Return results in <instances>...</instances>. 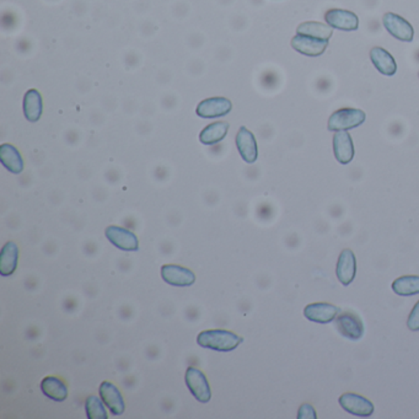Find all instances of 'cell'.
I'll return each mask as SVG.
<instances>
[{
    "label": "cell",
    "instance_id": "26",
    "mask_svg": "<svg viewBox=\"0 0 419 419\" xmlns=\"http://www.w3.org/2000/svg\"><path fill=\"white\" fill-rule=\"evenodd\" d=\"M407 327H409V331H419V300L416 303V305L413 306V309L409 314Z\"/></svg>",
    "mask_w": 419,
    "mask_h": 419
},
{
    "label": "cell",
    "instance_id": "22",
    "mask_svg": "<svg viewBox=\"0 0 419 419\" xmlns=\"http://www.w3.org/2000/svg\"><path fill=\"white\" fill-rule=\"evenodd\" d=\"M24 114L27 121L37 122L41 119L42 96L36 89H30L24 98Z\"/></svg>",
    "mask_w": 419,
    "mask_h": 419
},
{
    "label": "cell",
    "instance_id": "21",
    "mask_svg": "<svg viewBox=\"0 0 419 419\" xmlns=\"http://www.w3.org/2000/svg\"><path fill=\"white\" fill-rule=\"evenodd\" d=\"M296 32L298 35H305V36L330 41V38L333 35V27L330 26L328 24H322L317 21H305L298 26Z\"/></svg>",
    "mask_w": 419,
    "mask_h": 419
},
{
    "label": "cell",
    "instance_id": "20",
    "mask_svg": "<svg viewBox=\"0 0 419 419\" xmlns=\"http://www.w3.org/2000/svg\"><path fill=\"white\" fill-rule=\"evenodd\" d=\"M41 391L46 397L54 402H63L68 397V388L61 379L46 376L42 380Z\"/></svg>",
    "mask_w": 419,
    "mask_h": 419
},
{
    "label": "cell",
    "instance_id": "17",
    "mask_svg": "<svg viewBox=\"0 0 419 419\" xmlns=\"http://www.w3.org/2000/svg\"><path fill=\"white\" fill-rule=\"evenodd\" d=\"M370 61L373 62L374 67L383 75L393 77L397 72V63L395 58L381 47H374L370 51Z\"/></svg>",
    "mask_w": 419,
    "mask_h": 419
},
{
    "label": "cell",
    "instance_id": "12",
    "mask_svg": "<svg viewBox=\"0 0 419 419\" xmlns=\"http://www.w3.org/2000/svg\"><path fill=\"white\" fill-rule=\"evenodd\" d=\"M327 46H328L327 40H320L315 37L296 35L291 38V47L295 51L307 57L321 56L326 51Z\"/></svg>",
    "mask_w": 419,
    "mask_h": 419
},
{
    "label": "cell",
    "instance_id": "3",
    "mask_svg": "<svg viewBox=\"0 0 419 419\" xmlns=\"http://www.w3.org/2000/svg\"><path fill=\"white\" fill-rule=\"evenodd\" d=\"M185 381L186 386L192 393V396L201 404H208L212 399L211 386L208 383L206 375L195 367H187L185 374Z\"/></svg>",
    "mask_w": 419,
    "mask_h": 419
},
{
    "label": "cell",
    "instance_id": "28",
    "mask_svg": "<svg viewBox=\"0 0 419 419\" xmlns=\"http://www.w3.org/2000/svg\"><path fill=\"white\" fill-rule=\"evenodd\" d=\"M418 77H419V73H418Z\"/></svg>",
    "mask_w": 419,
    "mask_h": 419
},
{
    "label": "cell",
    "instance_id": "25",
    "mask_svg": "<svg viewBox=\"0 0 419 419\" xmlns=\"http://www.w3.org/2000/svg\"><path fill=\"white\" fill-rule=\"evenodd\" d=\"M85 411L89 419H107V412L105 409V404L101 397L98 396H89L85 402Z\"/></svg>",
    "mask_w": 419,
    "mask_h": 419
},
{
    "label": "cell",
    "instance_id": "14",
    "mask_svg": "<svg viewBox=\"0 0 419 419\" xmlns=\"http://www.w3.org/2000/svg\"><path fill=\"white\" fill-rule=\"evenodd\" d=\"M325 20L330 26L342 31H356L359 27V17L353 11L331 9L325 14Z\"/></svg>",
    "mask_w": 419,
    "mask_h": 419
},
{
    "label": "cell",
    "instance_id": "8",
    "mask_svg": "<svg viewBox=\"0 0 419 419\" xmlns=\"http://www.w3.org/2000/svg\"><path fill=\"white\" fill-rule=\"evenodd\" d=\"M161 277L172 287H191L196 282V275L191 269L178 264H164L161 267Z\"/></svg>",
    "mask_w": 419,
    "mask_h": 419
},
{
    "label": "cell",
    "instance_id": "19",
    "mask_svg": "<svg viewBox=\"0 0 419 419\" xmlns=\"http://www.w3.org/2000/svg\"><path fill=\"white\" fill-rule=\"evenodd\" d=\"M0 161L6 170L11 174H21L24 171V160L19 151L14 145L1 144L0 146Z\"/></svg>",
    "mask_w": 419,
    "mask_h": 419
},
{
    "label": "cell",
    "instance_id": "4",
    "mask_svg": "<svg viewBox=\"0 0 419 419\" xmlns=\"http://www.w3.org/2000/svg\"><path fill=\"white\" fill-rule=\"evenodd\" d=\"M335 326L342 336L351 341H359L364 335L362 319L351 310L340 312L335 319Z\"/></svg>",
    "mask_w": 419,
    "mask_h": 419
},
{
    "label": "cell",
    "instance_id": "11",
    "mask_svg": "<svg viewBox=\"0 0 419 419\" xmlns=\"http://www.w3.org/2000/svg\"><path fill=\"white\" fill-rule=\"evenodd\" d=\"M98 395L102 399L105 406L114 416H121V414L125 413V399L116 385L109 381H104L100 385Z\"/></svg>",
    "mask_w": 419,
    "mask_h": 419
},
{
    "label": "cell",
    "instance_id": "18",
    "mask_svg": "<svg viewBox=\"0 0 419 419\" xmlns=\"http://www.w3.org/2000/svg\"><path fill=\"white\" fill-rule=\"evenodd\" d=\"M19 261V247L14 241H8L0 252V275L9 277L15 272Z\"/></svg>",
    "mask_w": 419,
    "mask_h": 419
},
{
    "label": "cell",
    "instance_id": "24",
    "mask_svg": "<svg viewBox=\"0 0 419 419\" xmlns=\"http://www.w3.org/2000/svg\"><path fill=\"white\" fill-rule=\"evenodd\" d=\"M393 293L399 296H413L419 294V275H402L393 282Z\"/></svg>",
    "mask_w": 419,
    "mask_h": 419
},
{
    "label": "cell",
    "instance_id": "15",
    "mask_svg": "<svg viewBox=\"0 0 419 419\" xmlns=\"http://www.w3.org/2000/svg\"><path fill=\"white\" fill-rule=\"evenodd\" d=\"M236 146L243 160L247 164H254L259 158V148L254 133L246 127H241L236 135Z\"/></svg>",
    "mask_w": 419,
    "mask_h": 419
},
{
    "label": "cell",
    "instance_id": "23",
    "mask_svg": "<svg viewBox=\"0 0 419 419\" xmlns=\"http://www.w3.org/2000/svg\"><path fill=\"white\" fill-rule=\"evenodd\" d=\"M229 132L228 122H214L207 125L199 135V140L204 145H214L220 143Z\"/></svg>",
    "mask_w": 419,
    "mask_h": 419
},
{
    "label": "cell",
    "instance_id": "1",
    "mask_svg": "<svg viewBox=\"0 0 419 419\" xmlns=\"http://www.w3.org/2000/svg\"><path fill=\"white\" fill-rule=\"evenodd\" d=\"M243 342V337L227 330H207L197 336L198 346L217 352H233Z\"/></svg>",
    "mask_w": 419,
    "mask_h": 419
},
{
    "label": "cell",
    "instance_id": "10",
    "mask_svg": "<svg viewBox=\"0 0 419 419\" xmlns=\"http://www.w3.org/2000/svg\"><path fill=\"white\" fill-rule=\"evenodd\" d=\"M340 312V307L330 303H312L306 305L304 309V316L309 321L321 325L335 321Z\"/></svg>",
    "mask_w": 419,
    "mask_h": 419
},
{
    "label": "cell",
    "instance_id": "7",
    "mask_svg": "<svg viewBox=\"0 0 419 419\" xmlns=\"http://www.w3.org/2000/svg\"><path fill=\"white\" fill-rule=\"evenodd\" d=\"M383 24L388 33L399 41H413V26L402 16L393 14V13H386L383 16Z\"/></svg>",
    "mask_w": 419,
    "mask_h": 419
},
{
    "label": "cell",
    "instance_id": "9",
    "mask_svg": "<svg viewBox=\"0 0 419 419\" xmlns=\"http://www.w3.org/2000/svg\"><path fill=\"white\" fill-rule=\"evenodd\" d=\"M233 104L227 98H206L197 106L196 114L201 119L223 117L231 111Z\"/></svg>",
    "mask_w": 419,
    "mask_h": 419
},
{
    "label": "cell",
    "instance_id": "5",
    "mask_svg": "<svg viewBox=\"0 0 419 419\" xmlns=\"http://www.w3.org/2000/svg\"><path fill=\"white\" fill-rule=\"evenodd\" d=\"M340 406L348 413L367 418L374 413V404L370 399L356 393H346L342 395Z\"/></svg>",
    "mask_w": 419,
    "mask_h": 419
},
{
    "label": "cell",
    "instance_id": "16",
    "mask_svg": "<svg viewBox=\"0 0 419 419\" xmlns=\"http://www.w3.org/2000/svg\"><path fill=\"white\" fill-rule=\"evenodd\" d=\"M333 154L342 165H347L354 158V145L352 137L347 130L335 132L333 135Z\"/></svg>",
    "mask_w": 419,
    "mask_h": 419
},
{
    "label": "cell",
    "instance_id": "27",
    "mask_svg": "<svg viewBox=\"0 0 419 419\" xmlns=\"http://www.w3.org/2000/svg\"><path fill=\"white\" fill-rule=\"evenodd\" d=\"M298 419H317V413L312 404H303L298 412Z\"/></svg>",
    "mask_w": 419,
    "mask_h": 419
},
{
    "label": "cell",
    "instance_id": "6",
    "mask_svg": "<svg viewBox=\"0 0 419 419\" xmlns=\"http://www.w3.org/2000/svg\"><path fill=\"white\" fill-rule=\"evenodd\" d=\"M105 235L109 243L119 250L128 251V252H135L139 250L138 238L128 229L111 225L105 230Z\"/></svg>",
    "mask_w": 419,
    "mask_h": 419
},
{
    "label": "cell",
    "instance_id": "13",
    "mask_svg": "<svg viewBox=\"0 0 419 419\" xmlns=\"http://www.w3.org/2000/svg\"><path fill=\"white\" fill-rule=\"evenodd\" d=\"M336 275L342 285L348 287L352 284L357 275V259L352 250L346 249L342 251L337 261Z\"/></svg>",
    "mask_w": 419,
    "mask_h": 419
},
{
    "label": "cell",
    "instance_id": "2",
    "mask_svg": "<svg viewBox=\"0 0 419 419\" xmlns=\"http://www.w3.org/2000/svg\"><path fill=\"white\" fill-rule=\"evenodd\" d=\"M367 119V114L362 109H337L328 119L327 128L331 132L349 130L362 125Z\"/></svg>",
    "mask_w": 419,
    "mask_h": 419
}]
</instances>
